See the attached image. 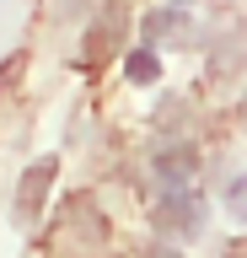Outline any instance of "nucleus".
I'll use <instances>...</instances> for the list:
<instances>
[{
	"label": "nucleus",
	"instance_id": "423d86ee",
	"mask_svg": "<svg viewBox=\"0 0 247 258\" xmlns=\"http://www.w3.org/2000/svg\"><path fill=\"white\" fill-rule=\"evenodd\" d=\"M226 199H231V210L247 221V177H236V183H231V188H226Z\"/></svg>",
	"mask_w": 247,
	"mask_h": 258
},
{
	"label": "nucleus",
	"instance_id": "f03ea898",
	"mask_svg": "<svg viewBox=\"0 0 247 258\" xmlns=\"http://www.w3.org/2000/svg\"><path fill=\"white\" fill-rule=\"evenodd\" d=\"M49 183H54V161H38V167H27V177H22V188H17V215H22V221H38Z\"/></svg>",
	"mask_w": 247,
	"mask_h": 258
},
{
	"label": "nucleus",
	"instance_id": "20e7f679",
	"mask_svg": "<svg viewBox=\"0 0 247 258\" xmlns=\"http://www.w3.org/2000/svg\"><path fill=\"white\" fill-rule=\"evenodd\" d=\"M194 32V16L178 11V6H156L145 11V38H188Z\"/></svg>",
	"mask_w": 247,
	"mask_h": 258
},
{
	"label": "nucleus",
	"instance_id": "f257e3e1",
	"mask_svg": "<svg viewBox=\"0 0 247 258\" xmlns=\"http://www.w3.org/2000/svg\"><path fill=\"white\" fill-rule=\"evenodd\" d=\"M150 226L156 231H172V237H194L199 226H204V199L199 194H167L161 205L150 210Z\"/></svg>",
	"mask_w": 247,
	"mask_h": 258
},
{
	"label": "nucleus",
	"instance_id": "39448f33",
	"mask_svg": "<svg viewBox=\"0 0 247 258\" xmlns=\"http://www.w3.org/2000/svg\"><path fill=\"white\" fill-rule=\"evenodd\" d=\"M156 76H161V59H156L150 48H140V54H129V81H134V86H150Z\"/></svg>",
	"mask_w": 247,
	"mask_h": 258
},
{
	"label": "nucleus",
	"instance_id": "7ed1b4c3",
	"mask_svg": "<svg viewBox=\"0 0 247 258\" xmlns=\"http://www.w3.org/2000/svg\"><path fill=\"white\" fill-rule=\"evenodd\" d=\"M199 167V156H194V145H167V151H156V161H150V172L161 177V183H188V172Z\"/></svg>",
	"mask_w": 247,
	"mask_h": 258
}]
</instances>
